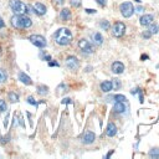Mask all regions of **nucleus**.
<instances>
[{"label": "nucleus", "instance_id": "obj_1", "mask_svg": "<svg viewBox=\"0 0 159 159\" xmlns=\"http://www.w3.org/2000/svg\"><path fill=\"white\" fill-rule=\"evenodd\" d=\"M54 37H55L56 44H58L60 46H67L68 44L72 42V39H73L72 32H71L67 28H61V29H58V30L55 32Z\"/></svg>", "mask_w": 159, "mask_h": 159}, {"label": "nucleus", "instance_id": "obj_2", "mask_svg": "<svg viewBox=\"0 0 159 159\" xmlns=\"http://www.w3.org/2000/svg\"><path fill=\"white\" fill-rule=\"evenodd\" d=\"M11 25L16 29H28L32 25V21L29 16H26L25 14H21V15H14L11 18Z\"/></svg>", "mask_w": 159, "mask_h": 159}, {"label": "nucleus", "instance_id": "obj_3", "mask_svg": "<svg viewBox=\"0 0 159 159\" xmlns=\"http://www.w3.org/2000/svg\"><path fill=\"white\" fill-rule=\"evenodd\" d=\"M9 5H10V9L13 10V13L16 15H21V14L28 13V6L23 2H20V0H10Z\"/></svg>", "mask_w": 159, "mask_h": 159}, {"label": "nucleus", "instance_id": "obj_4", "mask_svg": "<svg viewBox=\"0 0 159 159\" xmlns=\"http://www.w3.org/2000/svg\"><path fill=\"white\" fill-rule=\"evenodd\" d=\"M119 11H121L122 16H124V18H131V16L133 15V13H134V6H133L132 3L126 2V3H122V4H121Z\"/></svg>", "mask_w": 159, "mask_h": 159}, {"label": "nucleus", "instance_id": "obj_5", "mask_svg": "<svg viewBox=\"0 0 159 159\" xmlns=\"http://www.w3.org/2000/svg\"><path fill=\"white\" fill-rule=\"evenodd\" d=\"M126 32V25L121 21H117L112 28V34L114 37H122Z\"/></svg>", "mask_w": 159, "mask_h": 159}, {"label": "nucleus", "instance_id": "obj_6", "mask_svg": "<svg viewBox=\"0 0 159 159\" xmlns=\"http://www.w3.org/2000/svg\"><path fill=\"white\" fill-rule=\"evenodd\" d=\"M29 40H30V42H31L32 45H35V46L39 47V49H44V47L46 46V40H45V37L41 36V35H31V36L29 37Z\"/></svg>", "mask_w": 159, "mask_h": 159}, {"label": "nucleus", "instance_id": "obj_7", "mask_svg": "<svg viewBox=\"0 0 159 159\" xmlns=\"http://www.w3.org/2000/svg\"><path fill=\"white\" fill-rule=\"evenodd\" d=\"M65 65H66L67 68L75 71V70H78V67H80V61H78V58L75 57V56H68V57L66 58V61H65Z\"/></svg>", "mask_w": 159, "mask_h": 159}, {"label": "nucleus", "instance_id": "obj_8", "mask_svg": "<svg viewBox=\"0 0 159 159\" xmlns=\"http://www.w3.org/2000/svg\"><path fill=\"white\" fill-rule=\"evenodd\" d=\"M78 47L81 49V51L85 52V54H92V52H93V49H92L91 44H90L87 40H85V39H82V40L78 41Z\"/></svg>", "mask_w": 159, "mask_h": 159}, {"label": "nucleus", "instance_id": "obj_9", "mask_svg": "<svg viewBox=\"0 0 159 159\" xmlns=\"http://www.w3.org/2000/svg\"><path fill=\"white\" fill-rule=\"evenodd\" d=\"M154 21V16L152 14H144L140 19H139V24L142 26H149Z\"/></svg>", "mask_w": 159, "mask_h": 159}, {"label": "nucleus", "instance_id": "obj_10", "mask_svg": "<svg viewBox=\"0 0 159 159\" xmlns=\"http://www.w3.org/2000/svg\"><path fill=\"white\" fill-rule=\"evenodd\" d=\"M111 68H112V72L116 73V75H121V73L124 72V65H123L121 61L113 62L112 66H111Z\"/></svg>", "mask_w": 159, "mask_h": 159}, {"label": "nucleus", "instance_id": "obj_11", "mask_svg": "<svg viewBox=\"0 0 159 159\" xmlns=\"http://www.w3.org/2000/svg\"><path fill=\"white\" fill-rule=\"evenodd\" d=\"M95 139H96V135H95V133L91 132V131L85 132V134H84V137H82V142H84L85 144H91V143L95 142Z\"/></svg>", "mask_w": 159, "mask_h": 159}, {"label": "nucleus", "instance_id": "obj_12", "mask_svg": "<svg viewBox=\"0 0 159 159\" xmlns=\"http://www.w3.org/2000/svg\"><path fill=\"white\" fill-rule=\"evenodd\" d=\"M34 11L37 15H45L46 14V6L41 3H36V4H34Z\"/></svg>", "mask_w": 159, "mask_h": 159}, {"label": "nucleus", "instance_id": "obj_13", "mask_svg": "<svg viewBox=\"0 0 159 159\" xmlns=\"http://www.w3.org/2000/svg\"><path fill=\"white\" fill-rule=\"evenodd\" d=\"M106 134L108 137H114L117 134V127H116L114 123H108L107 129H106Z\"/></svg>", "mask_w": 159, "mask_h": 159}, {"label": "nucleus", "instance_id": "obj_14", "mask_svg": "<svg viewBox=\"0 0 159 159\" xmlns=\"http://www.w3.org/2000/svg\"><path fill=\"white\" fill-rule=\"evenodd\" d=\"M19 80H20V81L24 84V85H31L32 84V81H31V78L25 73V72H20L19 73Z\"/></svg>", "mask_w": 159, "mask_h": 159}, {"label": "nucleus", "instance_id": "obj_15", "mask_svg": "<svg viewBox=\"0 0 159 159\" xmlns=\"http://www.w3.org/2000/svg\"><path fill=\"white\" fill-rule=\"evenodd\" d=\"M113 111L117 113H123L126 111V105L124 102H116L113 106Z\"/></svg>", "mask_w": 159, "mask_h": 159}, {"label": "nucleus", "instance_id": "obj_16", "mask_svg": "<svg viewBox=\"0 0 159 159\" xmlns=\"http://www.w3.org/2000/svg\"><path fill=\"white\" fill-rule=\"evenodd\" d=\"M60 19L61 20H70L71 19V13H70V10L67 9V8H63L62 10H61V13H60Z\"/></svg>", "mask_w": 159, "mask_h": 159}, {"label": "nucleus", "instance_id": "obj_17", "mask_svg": "<svg viewBox=\"0 0 159 159\" xmlns=\"http://www.w3.org/2000/svg\"><path fill=\"white\" fill-rule=\"evenodd\" d=\"M101 90L103 91V92H110V91H112L113 88H112V82L111 81H103L102 84H101Z\"/></svg>", "mask_w": 159, "mask_h": 159}, {"label": "nucleus", "instance_id": "obj_18", "mask_svg": "<svg viewBox=\"0 0 159 159\" xmlns=\"http://www.w3.org/2000/svg\"><path fill=\"white\" fill-rule=\"evenodd\" d=\"M92 39H93V42L97 44V45H102V42H103V37L100 32H95L92 35Z\"/></svg>", "mask_w": 159, "mask_h": 159}, {"label": "nucleus", "instance_id": "obj_19", "mask_svg": "<svg viewBox=\"0 0 159 159\" xmlns=\"http://www.w3.org/2000/svg\"><path fill=\"white\" fill-rule=\"evenodd\" d=\"M149 157H150V158H155V159H158V158H159V149H158V148H153V149H150V152H149Z\"/></svg>", "mask_w": 159, "mask_h": 159}, {"label": "nucleus", "instance_id": "obj_20", "mask_svg": "<svg viewBox=\"0 0 159 159\" xmlns=\"http://www.w3.org/2000/svg\"><path fill=\"white\" fill-rule=\"evenodd\" d=\"M6 78H8V73L3 70V68H0V84H3L6 81Z\"/></svg>", "mask_w": 159, "mask_h": 159}, {"label": "nucleus", "instance_id": "obj_21", "mask_svg": "<svg viewBox=\"0 0 159 159\" xmlns=\"http://www.w3.org/2000/svg\"><path fill=\"white\" fill-rule=\"evenodd\" d=\"M9 100H10V102H18L19 101V95L18 93H15V92H10L9 93Z\"/></svg>", "mask_w": 159, "mask_h": 159}, {"label": "nucleus", "instance_id": "obj_22", "mask_svg": "<svg viewBox=\"0 0 159 159\" xmlns=\"http://www.w3.org/2000/svg\"><path fill=\"white\" fill-rule=\"evenodd\" d=\"M47 92H49V90H47L46 86H39V90H37V93L39 95L45 96V95H47Z\"/></svg>", "mask_w": 159, "mask_h": 159}, {"label": "nucleus", "instance_id": "obj_23", "mask_svg": "<svg viewBox=\"0 0 159 159\" xmlns=\"http://www.w3.org/2000/svg\"><path fill=\"white\" fill-rule=\"evenodd\" d=\"M112 88H114V90H119L121 88V81L118 78H114L112 81Z\"/></svg>", "mask_w": 159, "mask_h": 159}, {"label": "nucleus", "instance_id": "obj_24", "mask_svg": "<svg viewBox=\"0 0 159 159\" xmlns=\"http://www.w3.org/2000/svg\"><path fill=\"white\" fill-rule=\"evenodd\" d=\"M158 29H159V28H158V25L152 23V24L149 25V30H148V31H149L150 34H157V32H158Z\"/></svg>", "mask_w": 159, "mask_h": 159}, {"label": "nucleus", "instance_id": "obj_25", "mask_svg": "<svg viewBox=\"0 0 159 159\" xmlns=\"http://www.w3.org/2000/svg\"><path fill=\"white\" fill-rule=\"evenodd\" d=\"M113 98L116 100V102H124L126 103V101H127L126 96H123V95H116Z\"/></svg>", "mask_w": 159, "mask_h": 159}, {"label": "nucleus", "instance_id": "obj_26", "mask_svg": "<svg viewBox=\"0 0 159 159\" xmlns=\"http://www.w3.org/2000/svg\"><path fill=\"white\" fill-rule=\"evenodd\" d=\"M100 26H101L103 30H108V29H110V23H108L107 20H102V21L100 23Z\"/></svg>", "mask_w": 159, "mask_h": 159}, {"label": "nucleus", "instance_id": "obj_27", "mask_svg": "<svg viewBox=\"0 0 159 159\" xmlns=\"http://www.w3.org/2000/svg\"><path fill=\"white\" fill-rule=\"evenodd\" d=\"M71 5L75 6V8H78L80 5H81V2H80V0H71Z\"/></svg>", "mask_w": 159, "mask_h": 159}, {"label": "nucleus", "instance_id": "obj_28", "mask_svg": "<svg viewBox=\"0 0 159 159\" xmlns=\"http://www.w3.org/2000/svg\"><path fill=\"white\" fill-rule=\"evenodd\" d=\"M0 111H2V112H5L6 111V103L3 102V101H0Z\"/></svg>", "mask_w": 159, "mask_h": 159}, {"label": "nucleus", "instance_id": "obj_29", "mask_svg": "<svg viewBox=\"0 0 159 159\" xmlns=\"http://www.w3.org/2000/svg\"><path fill=\"white\" fill-rule=\"evenodd\" d=\"M28 102H29L30 105H32V106H36V101L34 100V97H32V96H30V97L28 98Z\"/></svg>", "mask_w": 159, "mask_h": 159}, {"label": "nucleus", "instance_id": "obj_30", "mask_svg": "<svg viewBox=\"0 0 159 159\" xmlns=\"http://www.w3.org/2000/svg\"><path fill=\"white\" fill-rule=\"evenodd\" d=\"M150 35H152V34H150L149 31H145V32H143V37H145V39H149V37H150Z\"/></svg>", "mask_w": 159, "mask_h": 159}, {"label": "nucleus", "instance_id": "obj_31", "mask_svg": "<svg viewBox=\"0 0 159 159\" xmlns=\"http://www.w3.org/2000/svg\"><path fill=\"white\" fill-rule=\"evenodd\" d=\"M4 26H5V23H4V20L2 18H0V29H3Z\"/></svg>", "mask_w": 159, "mask_h": 159}, {"label": "nucleus", "instance_id": "obj_32", "mask_svg": "<svg viewBox=\"0 0 159 159\" xmlns=\"http://www.w3.org/2000/svg\"><path fill=\"white\" fill-rule=\"evenodd\" d=\"M97 3L103 6V5H106V0H97Z\"/></svg>", "mask_w": 159, "mask_h": 159}, {"label": "nucleus", "instance_id": "obj_33", "mask_svg": "<svg viewBox=\"0 0 159 159\" xmlns=\"http://www.w3.org/2000/svg\"><path fill=\"white\" fill-rule=\"evenodd\" d=\"M134 10H137L138 13H142V11H143V8H142V6H138V8H137V9H134Z\"/></svg>", "mask_w": 159, "mask_h": 159}, {"label": "nucleus", "instance_id": "obj_34", "mask_svg": "<svg viewBox=\"0 0 159 159\" xmlns=\"http://www.w3.org/2000/svg\"><path fill=\"white\" fill-rule=\"evenodd\" d=\"M50 66H58V62H50Z\"/></svg>", "mask_w": 159, "mask_h": 159}, {"label": "nucleus", "instance_id": "obj_35", "mask_svg": "<svg viewBox=\"0 0 159 159\" xmlns=\"http://www.w3.org/2000/svg\"><path fill=\"white\" fill-rule=\"evenodd\" d=\"M86 11L90 13V14H91V13H96V10H92V9H86Z\"/></svg>", "mask_w": 159, "mask_h": 159}]
</instances>
